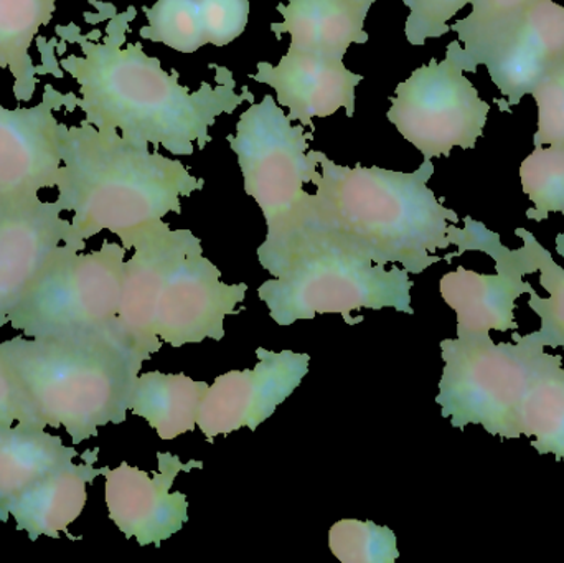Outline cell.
<instances>
[{
	"label": "cell",
	"instance_id": "cell-19",
	"mask_svg": "<svg viewBox=\"0 0 564 563\" xmlns=\"http://www.w3.org/2000/svg\"><path fill=\"white\" fill-rule=\"evenodd\" d=\"M98 456L99 448L88 450L82 465L69 463L26 491L10 509L17 531H25L30 541L42 535L59 539V532L82 516L88 499L86 486L102 475V468H95Z\"/></svg>",
	"mask_w": 564,
	"mask_h": 563
},
{
	"label": "cell",
	"instance_id": "cell-24",
	"mask_svg": "<svg viewBox=\"0 0 564 563\" xmlns=\"http://www.w3.org/2000/svg\"><path fill=\"white\" fill-rule=\"evenodd\" d=\"M532 0H474L473 12L457 20L451 30L459 40L447 46V55L456 59L464 72H477L484 65L490 50L512 29L520 13Z\"/></svg>",
	"mask_w": 564,
	"mask_h": 563
},
{
	"label": "cell",
	"instance_id": "cell-8",
	"mask_svg": "<svg viewBox=\"0 0 564 563\" xmlns=\"http://www.w3.org/2000/svg\"><path fill=\"white\" fill-rule=\"evenodd\" d=\"M126 253L122 245L112 241L88 255L59 245L13 307L10 326L25 337L124 331L118 316Z\"/></svg>",
	"mask_w": 564,
	"mask_h": 563
},
{
	"label": "cell",
	"instance_id": "cell-1",
	"mask_svg": "<svg viewBox=\"0 0 564 563\" xmlns=\"http://www.w3.org/2000/svg\"><path fill=\"white\" fill-rule=\"evenodd\" d=\"M315 158L322 172L312 181L311 208L289 240L258 255L261 267L302 243L337 248L377 264L401 263L413 274L444 260L436 251L451 247L449 225L459 224V215L427 187L433 161L424 159L414 172H397L345 167L321 151Z\"/></svg>",
	"mask_w": 564,
	"mask_h": 563
},
{
	"label": "cell",
	"instance_id": "cell-11",
	"mask_svg": "<svg viewBox=\"0 0 564 563\" xmlns=\"http://www.w3.org/2000/svg\"><path fill=\"white\" fill-rule=\"evenodd\" d=\"M257 357L254 369L231 370L208 387L197 419L208 443L243 426L257 432L301 386L311 364L308 354L292 350L273 353L258 347Z\"/></svg>",
	"mask_w": 564,
	"mask_h": 563
},
{
	"label": "cell",
	"instance_id": "cell-9",
	"mask_svg": "<svg viewBox=\"0 0 564 563\" xmlns=\"http://www.w3.org/2000/svg\"><path fill=\"white\" fill-rule=\"evenodd\" d=\"M513 344L489 334H460L441 343L444 370L437 405L454 429L482 425L490 435L520 439L519 410L539 344L513 333Z\"/></svg>",
	"mask_w": 564,
	"mask_h": 563
},
{
	"label": "cell",
	"instance_id": "cell-29",
	"mask_svg": "<svg viewBox=\"0 0 564 563\" xmlns=\"http://www.w3.org/2000/svg\"><path fill=\"white\" fill-rule=\"evenodd\" d=\"M532 95L539 106V129L533 145L564 149V62L543 78Z\"/></svg>",
	"mask_w": 564,
	"mask_h": 563
},
{
	"label": "cell",
	"instance_id": "cell-16",
	"mask_svg": "<svg viewBox=\"0 0 564 563\" xmlns=\"http://www.w3.org/2000/svg\"><path fill=\"white\" fill-rule=\"evenodd\" d=\"M251 79L276 91L288 118L315 131L312 118H328L344 108L348 118L355 115V88L364 75L350 72L344 59L289 48L278 65L260 62Z\"/></svg>",
	"mask_w": 564,
	"mask_h": 563
},
{
	"label": "cell",
	"instance_id": "cell-32",
	"mask_svg": "<svg viewBox=\"0 0 564 563\" xmlns=\"http://www.w3.org/2000/svg\"><path fill=\"white\" fill-rule=\"evenodd\" d=\"M13 422L39 426L30 412L22 386L0 349V429H9Z\"/></svg>",
	"mask_w": 564,
	"mask_h": 563
},
{
	"label": "cell",
	"instance_id": "cell-34",
	"mask_svg": "<svg viewBox=\"0 0 564 563\" xmlns=\"http://www.w3.org/2000/svg\"><path fill=\"white\" fill-rule=\"evenodd\" d=\"M361 2L367 3L368 7H371L373 6L375 2H377V0H361ZM401 2H403L404 6L408 7V9H410V7L413 6V0H401Z\"/></svg>",
	"mask_w": 564,
	"mask_h": 563
},
{
	"label": "cell",
	"instance_id": "cell-10",
	"mask_svg": "<svg viewBox=\"0 0 564 563\" xmlns=\"http://www.w3.org/2000/svg\"><path fill=\"white\" fill-rule=\"evenodd\" d=\"M387 118L427 161L454 148L474 149L484 134L490 105L453 56L431 59L397 86Z\"/></svg>",
	"mask_w": 564,
	"mask_h": 563
},
{
	"label": "cell",
	"instance_id": "cell-7",
	"mask_svg": "<svg viewBox=\"0 0 564 563\" xmlns=\"http://www.w3.org/2000/svg\"><path fill=\"white\" fill-rule=\"evenodd\" d=\"M314 131L292 124L276 99L264 96L251 102L240 116L237 134L227 141L238 158L243 187L257 201L267 220L268 235L258 253H267L284 243L301 228L312 197L304 191L317 174V158L308 142Z\"/></svg>",
	"mask_w": 564,
	"mask_h": 563
},
{
	"label": "cell",
	"instance_id": "cell-31",
	"mask_svg": "<svg viewBox=\"0 0 564 563\" xmlns=\"http://www.w3.org/2000/svg\"><path fill=\"white\" fill-rule=\"evenodd\" d=\"M474 0H413L404 25L406 40L414 46L451 32L449 20Z\"/></svg>",
	"mask_w": 564,
	"mask_h": 563
},
{
	"label": "cell",
	"instance_id": "cell-21",
	"mask_svg": "<svg viewBox=\"0 0 564 563\" xmlns=\"http://www.w3.org/2000/svg\"><path fill=\"white\" fill-rule=\"evenodd\" d=\"M545 347L533 354L529 386L519 410L520 433L533 440L540 455L564 463V369L562 356Z\"/></svg>",
	"mask_w": 564,
	"mask_h": 563
},
{
	"label": "cell",
	"instance_id": "cell-30",
	"mask_svg": "<svg viewBox=\"0 0 564 563\" xmlns=\"http://www.w3.org/2000/svg\"><path fill=\"white\" fill-rule=\"evenodd\" d=\"M198 7L207 45H230L247 30L250 0H198Z\"/></svg>",
	"mask_w": 564,
	"mask_h": 563
},
{
	"label": "cell",
	"instance_id": "cell-23",
	"mask_svg": "<svg viewBox=\"0 0 564 563\" xmlns=\"http://www.w3.org/2000/svg\"><path fill=\"white\" fill-rule=\"evenodd\" d=\"M56 0H0V68L15 78V98L29 101L35 91L33 39L53 19Z\"/></svg>",
	"mask_w": 564,
	"mask_h": 563
},
{
	"label": "cell",
	"instance_id": "cell-17",
	"mask_svg": "<svg viewBox=\"0 0 564 563\" xmlns=\"http://www.w3.org/2000/svg\"><path fill=\"white\" fill-rule=\"evenodd\" d=\"M62 164V126L48 101L19 109L0 105V197L56 187Z\"/></svg>",
	"mask_w": 564,
	"mask_h": 563
},
{
	"label": "cell",
	"instance_id": "cell-15",
	"mask_svg": "<svg viewBox=\"0 0 564 563\" xmlns=\"http://www.w3.org/2000/svg\"><path fill=\"white\" fill-rule=\"evenodd\" d=\"M563 62L564 7L553 0H532L484 62L507 98L500 111H512Z\"/></svg>",
	"mask_w": 564,
	"mask_h": 563
},
{
	"label": "cell",
	"instance_id": "cell-25",
	"mask_svg": "<svg viewBox=\"0 0 564 563\" xmlns=\"http://www.w3.org/2000/svg\"><path fill=\"white\" fill-rule=\"evenodd\" d=\"M516 234L529 247L536 271H540V284L550 293L549 297H542L535 290L530 291L529 306L542 320V329L523 337L542 347L564 349V268L553 261L552 253L529 230L517 228Z\"/></svg>",
	"mask_w": 564,
	"mask_h": 563
},
{
	"label": "cell",
	"instance_id": "cell-27",
	"mask_svg": "<svg viewBox=\"0 0 564 563\" xmlns=\"http://www.w3.org/2000/svg\"><path fill=\"white\" fill-rule=\"evenodd\" d=\"M523 192L533 202L527 218L543 221L564 214V149L535 148L520 165Z\"/></svg>",
	"mask_w": 564,
	"mask_h": 563
},
{
	"label": "cell",
	"instance_id": "cell-33",
	"mask_svg": "<svg viewBox=\"0 0 564 563\" xmlns=\"http://www.w3.org/2000/svg\"><path fill=\"white\" fill-rule=\"evenodd\" d=\"M556 251L564 258V234H560L558 237H556Z\"/></svg>",
	"mask_w": 564,
	"mask_h": 563
},
{
	"label": "cell",
	"instance_id": "cell-2",
	"mask_svg": "<svg viewBox=\"0 0 564 563\" xmlns=\"http://www.w3.org/2000/svg\"><path fill=\"white\" fill-rule=\"evenodd\" d=\"M134 9L116 17L102 42H82L83 56L63 59V68L79 86L78 105L86 122L116 129L135 142L167 149L174 155L204 151L212 142L210 128L218 116L231 115L243 102H254L248 86L238 95L234 73L217 69V86L202 83L197 91L181 85L177 72L167 73L161 59L145 55L141 42H126Z\"/></svg>",
	"mask_w": 564,
	"mask_h": 563
},
{
	"label": "cell",
	"instance_id": "cell-4",
	"mask_svg": "<svg viewBox=\"0 0 564 563\" xmlns=\"http://www.w3.org/2000/svg\"><path fill=\"white\" fill-rule=\"evenodd\" d=\"M124 261L119 323L139 349L154 356L172 347L220 343L225 320L238 314L248 284H227L204 257L200 238L161 221L142 231Z\"/></svg>",
	"mask_w": 564,
	"mask_h": 563
},
{
	"label": "cell",
	"instance_id": "cell-20",
	"mask_svg": "<svg viewBox=\"0 0 564 563\" xmlns=\"http://www.w3.org/2000/svg\"><path fill=\"white\" fill-rule=\"evenodd\" d=\"M76 456L45 429L23 423L0 429V522L9 521L10 509L26 491Z\"/></svg>",
	"mask_w": 564,
	"mask_h": 563
},
{
	"label": "cell",
	"instance_id": "cell-22",
	"mask_svg": "<svg viewBox=\"0 0 564 563\" xmlns=\"http://www.w3.org/2000/svg\"><path fill=\"white\" fill-rule=\"evenodd\" d=\"M208 387L185 373L155 370L138 377L129 410L144 419L158 432L159 439L171 442L194 432Z\"/></svg>",
	"mask_w": 564,
	"mask_h": 563
},
{
	"label": "cell",
	"instance_id": "cell-6",
	"mask_svg": "<svg viewBox=\"0 0 564 563\" xmlns=\"http://www.w3.org/2000/svg\"><path fill=\"white\" fill-rule=\"evenodd\" d=\"M273 280L264 281L258 296L280 326L314 320L317 314H340L350 326L364 316L354 311L391 307L414 314L410 273L404 268L377 264L324 245L302 243L267 268Z\"/></svg>",
	"mask_w": 564,
	"mask_h": 563
},
{
	"label": "cell",
	"instance_id": "cell-28",
	"mask_svg": "<svg viewBox=\"0 0 564 563\" xmlns=\"http://www.w3.org/2000/svg\"><path fill=\"white\" fill-rule=\"evenodd\" d=\"M328 548L341 563H394L400 557L391 529L358 519H341L332 526Z\"/></svg>",
	"mask_w": 564,
	"mask_h": 563
},
{
	"label": "cell",
	"instance_id": "cell-13",
	"mask_svg": "<svg viewBox=\"0 0 564 563\" xmlns=\"http://www.w3.org/2000/svg\"><path fill=\"white\" fill-rule=\"evenodd\" d=\"M62 212L58 202L39 195L0 197V327L50 255L68 240L72 224Z\"/></svg>",
	"mask_w": 564,
	"mask_h": 563
},
{
	"label": "cell",
	"instance_id": "cell-5",
	"mask_svg": "<svg viewBox=\"0 0 564 563\" xmlns=\"http://www.w3.org/2000/svg\"><path fill=\"white\" fill-rule=\"evenodd\" d=\"M36 425L63 429L73 445L128 419L149 357L126 331L68 337H13L0 344Z\"/></svg>",
	"mask_w": 564,
	"mask_h": 563
},
{
	"label": "cell",
	"instance_id": "cell-3",
	"mask_svg": "<svg viewBox=\"0 0 564 563\" xmlns=\"http://www.w3.org/2000/svg\"><path fill=\"white\" fill-rule=\"evenodd\" d=\"M62 159L56 202L73 212L65 245L76 251L102 230L118 235L129 251L139 231L172 212L182 214L181 198L205 187L181 161L89 122L62 126Z\"/></svg>",
	"mask_w": 564,
	"mask_h": 563
},
{
	"label": "cell",
	"instance_id": "cell-12",
	"mask_svg": "<svg viewBox=\"0 0 564 563\" xmlns=\"http://www.w3.org/2000/svg\"><path fill=\"white\" fill-rule=\"evenodd\" d=\"M158 459L159 472L152 478L128 463L116 469L102 468L109 519L126 539H135L142 548H159L187 524V496L171 489L181 473L204 468L202 462L182 463L172 453L159 452Z\"/></svg>",
	"mask_w": 564,
	"mask_h": 563
},
{
	"label": "cell",
	"instance_id": "cell-14",
	"mask_svg": "<svg viewBox=\"0 0 564 563\" xmlns=\"http://www.w3.org/2000/svg\"><path fill=\"white\" fill-rule=\"evenodd\" d=\"M490 247L487 255L496 260L497 274L459 267L441 278V296L457 314V336L519 329L513 311L517 300L533 290L523 274L536 273L535 263L525 245L512 251L497 238Z\"/></svg>",
	"mask_w": 564,
	"mask_h": 563
},
{
	"label": "cell",
	"instance_id": "cell-26",
	"mask_svg": "<svg viewBox=\"0 0 564 563\" xmlns=\"http://www.w3.org/2000/svg\"><path fill=\"white\" fill-rule=\"evenodd\" d=\"M144 13L148 25L139 32L142 39L187 55L207 45L198 0H158L151 9L144 7Z\"/></svg>",
	"mask_w": 564,
	"mask_h": 563
},
{
	"label": "cell",
	"instance_id": "cell-18",
	"mask_svg": "<svg viewBox=\"0 0 564 563\" xmlns=\"http://www.w3.org/2000/svg\"><path fill=\"white\" fill-rule=\"evenodd\" d=\"M370 9L361 0H288L278 6L282 22L271 23V32L276 39L289 33V48L344 59L348 46L370 40L365 32Z\"/></svg>",
	"mask_w": 564,
	"mask_h": 563
}]
</instances>
